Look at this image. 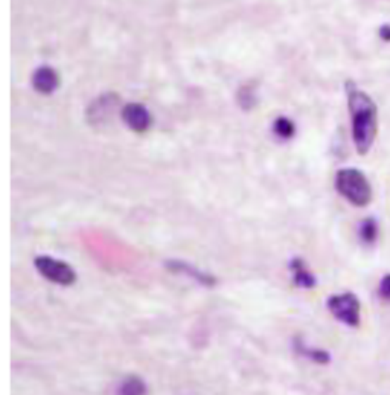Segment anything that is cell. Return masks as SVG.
Returning a JSON list of instances; mask_svg holds the SVG:
<instances>
[{
	"label": "cell",
	"instance_id": "obj_1",
	"mask_svg": "<svg viewBox=\"0 0 390 395\" xmlns=\"http://www.w3.org/2000/svg\"><path fill=\"white\" fill-rule=\"evenodd\" d=\"M348 107L352 119V139L357 153L365 156L372 149L378 132V110L375 101L352 82L346 86Z\"/></svg>",
	"mask_w": 390,
	"mask_h": 395
},
{
	"label": "cell",
	"instance_id": "obj_2",
	"mask_svg": "<svg viewBox=\"0 0 390 395\" xmlns=\"http://www.w3.org/2000/svg\"><path fill=\"white\" fill-rule=\"evenodd\" d=\"M336 189L351 205L365 208L372 201V187L363 171L357 168H341L336 174Z\"/></svg>",
	"mask_w": 390,
	"mask_h": 395
},
{
	"label": "cell",
	"instance_id": "obj_3",
	"mask_svg": "<svg viewBox=\"0 0 390 395\" xmlns=\"http://www.w3.org/2000/svg\"><path fill=\"white\" fill-rule=\"evenodd\" d=\"M328 310L331 315L340 320L341 324L357 328L361 322V304L357 295L351 291L332 295L328 298Z\"/></svg>",
	"mask_w": 390,
	"mask_h": 395
},
{
	"label": "cell",
	"instance_id": "obj_4",
	"mask_svg": "<svg viewBox=\"0 0 390 395\" xmlns=\"http://www.w3.org/2000/svg\"><path fill=\"white\" fill-rule=\"evenodd\" d=\"M35 269L42 277L60 286H72L77 281V273L68 263L51 258V256H39L34 261Z\"/></svg>",
	"mask_w": 390,
	"mask_h": 395
},
{
	"label": "cell",
	"instance_id": "obj_5",
	"mask_svg": "<svg viewBox=\"0 0 390 395\" xmlns=\"http://www.w3.org/2000/svg\"><path fill=\"white\" fill-rule=\"evenodd\" d=\"M124 123L136 133H145L151 127V115L148 110L137 103H130L122 108Z\"/></svg>",
	"mask_w": 390,
	"mask_h": 395
},
{
	"label": "cell",
	"instance_id": "obj_6",
	"mask_svg": "<svg viewBox=\"0 0 390 395\" xmlns=\"http://www.w3.org/2000/svg\"><path fill=\"white\" fill-rule=\"evenodd\" d=\"M60 78L58 73L49 66H42L34 72L32 86L42 95H51L58 89Z\"/></svg>",
	"mask_w": 390,
	"mask_h": 395
},
{
	"label": "cell",
	"instance_id": "obj_7",
	"mask_svg": "<svg viewBox=\"0 0 390 395\" xmlns=\"http://www.w3.org/2000/svg\"><path fill=\"white\" fill-rule=\"evenodd\" d=\"M118 103V99L115 95H104L99 99L95 101V106H92L89 110V119L92 123L94 121H102V119L107 116H113L115 113V104Z\"/></svg>",
	"mask_w": 390,
	"mask_h": 395
},
{
	"label": "cell",
	"instance_id": "obj_8",
	"mask_svg": "<svg viewBox=\"0 0 390 395\" xmlns=\"http://www.w3.org/2000/svg\"><path fill=\"white\" fill-rule=\"evenodd\" d=\"M291 269H293V277H294V282L299 287L303 289H313L315 286V278L314 275L305 268V264L302 260H293L291 261Z\"/></svg>",
	"mask_w": 390,
	"mask_h": 395
},
{
	"label": "cell",
	"instance_id": "obj_9",
	"mask_svg": "<svg viewBox=\"0 0 390 395\" xmlns=\"http://www.w3.org/2000/svg\"><path fill=\"white\" fill-rule=\"evenodd\" d=\"M358 237H360V240L363 242L366 246H372L377 242V238H378V223H377V220L372 218V217L365 218L363 222L360 223Z\"/></svg>",
	"mask_w": 390,
	"mask_h": 395
},
{
	"label": "cell",
	"instance_id": "obj_10",
	"mask_svg": "<svg viewBox=\"0 0 390 395\" xmlns=\"http://www.w3.org/2000/svg\"><path fill=\"white\" fill-rule=\"evenodd\" d=\"M145 394H146L145 383L139 377H136V375L125 379L119 384L116 392V395H145Z\"/></svg>",
	"mask_w": 390,
	"mask_h": 395
},
{
	"label": "cell",
	"instance_id": "obj_11",
	"mask_svg": "<svg viewBox=\"0 0 390 395\" xmlns=\"http://www.w3.org/2000/svg\"><path fill=\"white\" fill-rule=\"evenodd\" d=\"M170 268H171L172 270H182V272H184V273H189L191 277L197 278L199 281H201V282H204V284H208V286H212V284L215 282V281H213V278L208 277V275L200 273L199 270H194V268H191V265H188L187 263H182V261H171Z\"/></svg>",
	"mask_w": 390,
	"mask_h": 395
},
{
	"label": "cell",
	"instance_id": "obj_12",
	"mask_svg": "<svg viewBox=\"0 0 390 395\" xmlns=\"http://www.w3.org/2000/svg\"><path fill=\"white\" fill-rule=\"evenodd\" d=\"M273 130L276 136H279L281 139H290V137L294 136L296 128L289 118H277L275 121Z\"/></svg>",
	"mask_w": 390,
	"mask_h": 395
},
{
	"label": "cell",
	"instance_id": "obj_13",
	"mask_svg": "<svg viewBox=\"0 0 390 395\" xmlns=\"http://www.w3.org/2000/svg\"><path fill=\"white\" fill-rule=\"evenodd\" d=\"M378 296L390 304V273L384 275V277L382 278V281H379Z\"/></svg>",
	"mask_w": 390,
	"mask_h": 395
},
{
	"label": "cell",
	"instance_id": "obj_14",
	"mask_svg": "<svg viewBox=\"0 0 390 395\" xmlns=\"http://www.w3.org/2000/svg\"><path fill=\"white\" fill-rule=\"evenodd\" d=\"M379 39L384 40V42H390V23L387 25H383L382 27H379Z\"/></svg>",
	"mask_w": 390,
	"mask_h": 395
}]
</instances>
